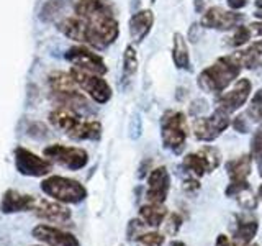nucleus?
<instances>
[{"label":"nucleus","mask_w":262,"mask_h":246,"mask_svg":"<svg viewBox=\"0 0 262 246\" xmlns=\"http://www.w3.org/2000/svg\"><path fill=\"white\" fill-rule=\"evenodd\" d=\"M243 71V64L239 63L236 54H228L221 56L208 68H205L199 77H196V84L208 94H216L220 95L221 92L237 80L239 74Z\"/></svg>","instance_id":"nucleus-1"},{"label":"nucleus","mask_w":262,"mask_h":246,"mask_svg":"<svg viewBox=\"0 0 262 246\" xmlns=\"http://www.w3.org/2000/svg\"><path fill=\"white\" fill-rule=\"evenodd\" d=\"M48 84L51 95L57 105L68 107V109L76 110L77 113H85L90 110V102L87 97L82 94V89L74 80L71 72L54 71L48 76Z\"/></svg>","instance_id":"nucleus-2"},{"label":"nucleus","mask_w":262,"mask_h":246,"mask_svg":"<svg viewBox=\"0 0 262 246\" xmlns=\"http://www.w3.org/2000/svg\"><path fill=\"white\" fill-rule=\"evenodd\" d=\"M188 136V123L185 113L179 110H167L161 117V139L166 150L180 154L185 150Z\"/></svg>","instance_id":"nucleus-3"},{"label":"nucleus","mask_w":262,"mask_h":246,"mask_svg":"<svg viewBox=\"0 0 262 246\" xmlns=\"http://www.w3.org/2000/svg\"><path fill=\"white\" fill-rule=\"evenodd\" d=\"M41 191L61 203H80L87 197V189L79 180L64 176L46 177L41 182Z\"/></svg>","instance_id":"nucleus-4"},{"label":"nucleus","mask_w":262,"mask_h":246,"mask_svg":"<svg viewBox=\"0 0 262 246\" xmlns=\"http://www.w3.org/2000/svg\"><path fill=\"white\" fill-rule=\"evenodd\" d=\"M231 121L233 120L229 117V113L216 107V109L213 110V113L208 115V117L193 118L192 133L199 141L211 143L223 135V131H226L229 127H231Z\"/></svg>","instance_id":"nucleus-5"},{"label":"nucleus","mask_w":262,"mask_h":246,"mask_svg":"<svg viewBox=\"0 0 262 246\" xmlns=\"http://www.w3.org/2000/svg\"><path fill=\"white\" fill-rule=\"evenodd\" d=\"M71 76L74 77V80L77 82V86L82 89V92H85L94 102L97 104H106L112 98L113 92L110 84L103 79V76L100 74H94L79 68H71Z\"/></svg>","instance_id":"nucleus-6"},{"label":"nucleus","mask_w":262,"mask_h":246,"mask_svg":"<svg viewBox=\"0 0 262 246\" xmlns=\"http://www.w3.org/2000/svg\"><path fill=\"white\" fill-rule=\"evenodd\" d=\"M43 154L53 162H57L59 166L68 168L71 171L84 169L89 162V153L84 148H77V146L51 145L45 148Z\"/></svg>","instance_id":"nucleus-7"},{"label":"nucleus","mask_w":262,"mask_h":246,"mask_svg":"<svg viewBox=\"0 0 262 246\" xmlns=\"http://www.w3.org/2000/svg\"><path fill=\"white\" fill-rule=\"evenodd\" d=\"M15 156V168L21 176L28 177H43L53 171V161L48 158H39L38 154L18 146L13 153Z\"/></svg>","instance_id":"nucleus-8"},{"label":"nucleus","mask_w":262,"mask_h":246,"mask_svg":"<svg viewBox=\"0 0 262 246\" xmlns=\"http://www.w3.org/2000/svg\"><path fill=\"white\" fill-rule=\"evenodd\" d=\"M66 61L71 63L74 68L84 69L94 74H100V76H105L108 72V66L105 64L103 57L100 54H97L95 51H92L89 46L85 45H76L69 48L64 54Z\"/></svg>","instance_id":"nucleus-9"},{"label":"nucleus","mask_w":262,"mask_h":246,"mask_svg":"<svg viewBox=\"0 0 262 246\" xmlns=\"http://www.w3.org/2000/svg\"><path fill=\"white\" fill-rule=\"evenodd\" d=\"M244 22V15L236 10H226L223 7H208L200 18V25L203 28H213V30H234Z\"/></svg>","instance_id":"nucleus-10"},{"label":"nucleus","mask_w":262,"mask_h":246,"mask_svg":"<svg viewBox=\"0 0 262 246\" xmlns=\"http://www.w3.org/2000/svg\"><path fill=\"white\" fill-rule=\"evenodd\" d=\"M252 92V84L249 79H237L234 82V86L226 90V92H221L216 97V107L221 110L228 112L229 115L237 112L243 105L248 104L249 97Z\"/></svg>","instance_id":"nucleus-11"},{"label":"nucleus","mask_w":262,"mask_h":246,"mask_svg":"<svg viewBox=\"0 0 262 246\" xmlns=\"http://www.w3.org/2000/svg\"><path fill=\"white\" fill-rule=\"evenodd\" d=\"M170 191V174L166 166L154 168L147 176L146 199L147 202L164 203Z\"/></svg>","instance_id":"nucleus-12"},{"label":"nucleus","mask_w":262,"mask_h":246,"mask_svg":"<svg viewBox=\"0 0 262 246\" xmlns=\"http://www.w3.org/2000/svg\"><path fill=\"white\" fill-rule=\"evenodd\" d=\"M57 28L66 38L76 41L79 45L92 46V31H90L89 23L80 18L77 15L64 16V18L57 23Z\"/></svg>","instance_id":"nucleus-13"},{"label":"nucleus","mask_w":262,"mask_h":246,"mask_svg":"<svg viewBox=\"0 0 262 246\" xmlns=\"http://www.w3.org/2000/svg\"><path fill=\"white\" fill-rule=\"evenodd\" d=\"M38 218L46 220L49 223H66L71 220V210L66 207V203L49 199H36L31 210Z\"/></svg>","instance_id":"nucleus-14"},{"label":"nucleus","mask_w":262,"mask_h":246,"mask_svg":"<svg viewBox=\"0 0 262 246\" xmlns=\"http://www.w3.org/2000/svg\"><path fill=\"white\" fill-rule=\"evenodd\" d=\"M31 235L48 246H80L79 240L72 233L51 225H36L31 230Z\"/></svg>","instance_id":"nucleus-15"},{"label":"nucleus","mask_w":262,"mask_h":246,"mask_svg":"<svg viewBox=\"0 0 262 246\" xmlns=\"http://www.w3.org/2000/svg\"><path fill=\"white\" fill-rule=\"evenodd\" d=\"M259 232V221L254 215L237 213L231 228V241L234 246H249Z\"/></svg>","instance_id":"nucleus-16"},{"label":"nucleus","mask_w":262,"mask_h":246,"mask_svg":"<svg viewBox=\"0 0 262 246\" xmlns=\"http://www.w3.org/2000/svg\"><path fill=\"white\" fill-rule=\"evenodd\" d=\"M74 15L90 22L102 16H115V8L108 0H77L74 4Z\"/></svg>","instance_id":"nucleus-17"},{"label":"nucleus","mask_w":262,"mask_h":246,"mask_svg":"<svg viewBox=\"0 0 262 246\" xmlns=\"http://www.w3.org/2000/svg\"><path fill=\"white\" fill-rule=\"evenodd\" d=\"M225 195L236 200L244 210H254L257 207L259 197L254 194L249 180H229L225 189Z\"/></svg>","instance_id":"nucleus-18"},{"label":"nucleus","mask_w":262,"mask_h":246,"mask_svg":"<svg viewBox=\"0 0 262 246\" xmlns=\"http://www.w3.org/2000/svg\"><path fill=\"white\" fill-rule=\"evenodd\" d=\"M152 25H154V13H152V10H149V8H144V10L136 12L129 18V23H128L131 41H133L135 45L143 43V41L147 38V35L151 33Z\"/></svg>","instance_id":"nucleus-19"},{"label":"nucleus","mask_w":262,"mask_h":246,"mask_svg":"<svg viewBox=\"0 0 262 246\" xmlns=\"http://www.w3.org/2000/svg\"><path fill=\"white\" fill-rule=\"evenodd\" d=\"M36 199L33 195L21 194L13 189H8L0 200V212L2 213H18V212H31Z\"/></svg>","instance_id":"nucleus-20"},{"label":"nucleus","mask_w":262,"mask_h":246,"mask_svg":"<svg viewBox=\"0 0 262 246\" xmlns=\"http://www.w3.org/2000/svg\"><path fill=\"white\" fill-rule=\"evenodd\" d=\"M48 118H49V123H51L56 130H59V131H62V133L68 135L69 131L82 120V115L77 113L76 110L68 109V107L57 105L56 109H53L51 112H49Z\"/></svg>","instance_id":"nucleus-21"},{"label":"nucleus","mask_w":262,"mask_h":246,"mask_svg":"<svg viewBox=\"0 0 262 246\" xmlns=\"http://www.w3.org/2000/svg\"><path fill=\"white\" fill-rule=\"evenodd\" d=\"M68 136L74 141H95V139H100L102 136V123L97 120H80L76 127H74Z\"/></svg>","instance_id":"nucleus-22"},{"label":"nucleus","mask_w":262,"mask_h":246,"mask_svg":"<svg viewBox=\"0 0 262 246\" xmlns=\"http://www.w3.org/2000/svg\"><path fill=\"white\" fill-rule=\"evenodd\" d=\"M167 215H169V212L164 203L147 202L139 209V218L151 228H159L164 223V220L167 218Z\"/></svg>","instance_id":"nucleus-23"},{"label":"nucleus","mask_w":262,"mask_h":246,"mask_svg":"<svg viewBox=\"0 0 262 246\" xmlns=\"http://www.w3.org/2000/svg\"><path fill=\"white\" fill-rule=\"evenodd\" d=\"M251 169H252L251 154H241L226 162V172L229 180H248Z\"/></svg>","instance_id":"nucleus-24"},{"label":"nucleus","mask_w":262,"mask_h":246,"mask_svg":"<svg viewBox=\"0 0 262 246\" xmlns=\"http://www.w3.org/2000/svg\"><path fill=\"white\" fill-rule=\"evenodd\" d=\"M172 61L177 69H190V51L182 33H174L172 36Z\"/></svg>","instance_id":"nucleus-25"},{"label":"nucleus","mask_w":262,"mask_h":246,"mask_svg":"<svg viewBox=\"0 0 262 246\" xmlns=\"http://www.w3.org/2000/svg\"><path fill=\"white\" fill-rule=\"evenodd\" d=\"M182 169L187 172V174H192L195 177H203L205 174H208L207 166H205V161L202 159V156L199 154V151L195 153H188L184 161H182Z\"/></svg>","instance_id":"nucleus-26"},{"label":"nucleus","mask_w":262,"mask_h":246,"mask_svg":"<svg viewBox=\"0 0 262 246\" xmlns=\"http://www.w3.org/2000/svg\"><path fill=\"white\" fill-rule=\"evenodd\" d=\"M199 151V154L202 156V159L205 161V166H207L208 174L213 171H216L221 164V153L218 148L215 146H202Z\"/></svg>","instance_id":"nucleus-27"},{"label":"nucleus","mask_w":262,"mask_h":246,"mask_svg":"<svg viewBox=\"0 0 262 246\" xmlns=\"http://www.w3.org/2000/svg\"><path fill=\"white\" fill-rule=\"evenodd\" d=\"M138 71V53L135 45H128L123 53V77L135 76Z\"/></svg>","instance_id":"nucleus-28"},{"label":"nucleus","mask_w":262,"mask_h":246,"mask_svg":"<svg viewBox=\"0 0 262 246\" xmlns=\"http://www.w3.org/2000/svg\"><path fill=\"white\" fill-rule=\"evenodd\" d=\"M66 7H68V2H66V0H49V2H46V5L43 7V10H41V20H45V22L56 20L57 16L64 12Z\"/></svg>","instance_id":"nucleus-29"},{"label":"nucleus","mask_w":262,"mask_h":246,"mask_svg":"<svg viewBox=\"0 0 262 246\" xmlns=\"http://www.w3.org/2000/svg\"><path fill=\"white\" fill-rule=\"evenodd\" d=\"M246 115H248L249 120H251L252 123H257V125H262V87L257 90L256 94L252 95Z\"/></svg>","instance_id":"nucleus-30"},{"label":"nucleus","mask_w":262,"mask_h":246,"mask_svg":"<svg viewBox=\"0 0 262 246\" xmlns=\"http://www.w3.org/2000/svg\"><path fill=\"white\" fill-rule=\"evenodd\" d=\"M252 36V33L249 30V27H244V25H239V27H236L231 33V36L228 38L226 43L233 48H241L244 46L246 43H249V39Z\"/></svg>","instance_id":"nucleus-31"},{"label":"nucleus","mask_w":262,"mask_h":246,"mask_svg":"<svg viewBox=\"0 0 262 246\" xmlns=\"http://www.w3.org/2000/svg\"><path fill=\"white\" fill-rule=\"evenodd\" d=\"M136 244L138 246H162L166 241V235L159 233V232H144L136 238Z\"/></svg>","instance_id":"nucleus-32"},{"label":"nucleus","mask_w":262,"mask_h":246,"mask_svg":"<svg viewBox=\"0 0 262 246\" xmlns=\"http://www.w3.org/2000/svg\"><path fill=\"white\" fill-rule=\"evenodd\" d=\"M251 158L252 161L257 164L262 169V125L254 131V135L251 138Z\"/></svg>","instance_id":"nucleus-33"},{"label":"nucleus","mask_w":262,"mask_h":246,"mask_svg":"<svg viewBox=\"0 0 262 246\" xmlns=\"http://www.w3.org/2000/svg\"><path fill=\"white\" fill-rule=\"evenodd\" d=\"M182 223H184V218L179 215V213H169L167 215V218L164 220V235H169V236H176L177 233H179V230H180V227H182Z\"/></svg>","instance_id":"nucleus-34"},{"label":"nucleus","mask_w":262,"mask_h":246,"mask_svg":"<svg viewBox=\"0 0 262 246\" xmlns=\"http://www.w3.org/2000/svg\"><path fill=\"white\" fill-rule=\"evenodd\" d=\"M234 54L237 56V59H239V63L243 64V68H246V69H256L262 64L260 56L254 54L252 51H249V49H243V51H237Z\"/></svg>","instance_id":"nucleus-35"},{"label":"nucleus","mask_w":262,"mask_h":246,"mask_svg":"<svg viewBox=\"0 0 262 246\" xmlns=\"http://www.w3.org/2000/svg\"><path fill=\"white\" fill-rule=\"evenodd\" d=\"M146 228H147V225L144 223L141 218L131 220L129 223H128V240L135 241L139 235L146 232Z\"/></svg>","instance_id":"nucleus-36"},{"label":"nucleus","mask_w":262,"mask_h":246,"mask_svg":"<svg viewBox=\"0 0 262 246\" xmlns=\"http://www.w3.org/2000/svg\"><path fill=\"white\" fill-rule=\"evenodd\" d=\"M182 187H184V191L187 194L199 192V189H200V179L192 176V174H187V172H185V177L182 179Z\"/></svg>","instance_id":"nucleus-37"},{"label":"nucleus","mask_w":262,"mask_h":246,"mask_svg":"<svg viewBox=\"0 0 262 246\" xmlns=\"http://www.w3.org/2000/svg\"><path fill=\"white\" fill-rule=\"evenodd\" d=\"M231 125L234 127V130L236 131H239V133H248V130H249V127H248V120H246V117H236L233 121H231Z\"/></svg>","instance_id":"nucleus-38"},{"label":"nucleus","mask_w":262,"mask_h":246,"mask_svg":"<svg viewBox=\"0 0 262 246\" xmlns=\"http://www.w3.org/2000/svg\"><path fill=\"white\" fill-rule=\"evenodd\" d=\"M200 28H203L200 23H192V27L188 28L187 38L192 41V43H196L200 39Z\"/></svg>","instance_id":"nucleus-39"},{"label":"nucleus","mask_w":262,"mask_h":246,"mask_svg":"<svg viewBox=\"0 0 262 246\" xmlns=\"http://www.w3.org/2000/svg\"><path fill=\"white\" fill-rule=\"evenodd\" d=\"M226 2H228V7L236 12L243 10V8L248 5V0H226Z\"/></svg>","instance_id":"nucleus-40"},{"label":"nucleus","mask_w":262,"mask_h":246,"mask_svg":"<svg viewBox=\"0 0 262 246\" xmlns=\"http://www.w3.org/2000/svg\"><path fill=\"white\" fill-rule=\"evenodd\" d=\"M215 246H234V244H233V241H231V238L226 236L225 233H220V235L216 236Z\"/></svg>","instance_id":"nucleus-41"},{"label":"nucleus","mask_w":262,"mask_h":246,"mask_svg":"<svg viewBox=\"0 0 262 246\" xmlns=\"http://www.w3.org/2000/svg\"><path fill=\"white\" fill-rule=\"evenodd\" d=\"M249 30H251L252 35H256V36H262V20L251 23V25H249Z\"/></svg>","instance_id":"nucleus-42"},{"label":"nucleus","mask_w":262,"mask_h":246,"mask_svg":"<svg viewBox=\"0 0 262 246\" xmlns=\"http://www.w3.org/2000/svg\"><path fill=\"white\" fill-rule=\"evenodd\" d=\"M207 2L208 0H193V8L196 13H205L207 10Z\"/></svg>","instance_id":"nucleus-43"},{"label":"nucleus","mask_w":262,"mask_h":246,"mask_svg":"<svg viewBox=\"0 0 262 246\" xmlns=\"http://www.w3.org/2000/svg\"><path fill=\"white\" fill-rule=\"evenodd\" d=\"M249 51H252L254 54H257V56H262V39L254 41V43L249 46Z\"/></svg>","instance_id":"nucleus-44"},{"label":"nucleus","mask_w":262,"mask_h":246,"mask_svg":"<svg viewBox=\"0 0 262 246\" xmlns=\"http://www.w3.org/2000/svg\"><path fill=\"white\" fill-rule=\"evenodd\" d=\"M170 246H185V243L184 241H179V240H174L170 243Z\"/></svg>","instance_id":"nucleus-45"},{"label":"nucleus","mask_w":262,"mask_h":246,"mask_svg":"<svg viewBox=\"0 0 262 246\" xmlns=\"http://www.w3.org/2000/svg\"><path fill=\"white\" fill-rule=\"evenodd\" d=\"M254 5H256L257 10H262V0H254Z\"/></svg>","instance_id":"nucleus-46"},{"label":"nucleus","mask_w":262,"mask_h":246,"mask_svg":"<svg viewBox=\"0 0 262 246\" xmlns=\"http://www.w3.org/2000/svg\"><path fill=\"white\" fill-rule=\"evenodd\" d=\"M259 199H260V202H262V184H260V187H259Z\"/></svg>","instance_id":"nucleus-47"},{"label":"nucleus","mask_w":262,"mask_h":246,"mask_svg":"<svg viewBox=\"0 0 262 246\" xmlns=\"http://www.w3.org/2000/svg\"><path fill=\"white\" fill-rule=\"evenodd\" d=\"M249 246H259V244H256V243H251Z\"/></svg>","instance_id":"nucleus-48"},{"label":"nucleus","mask_w":262,"mask_h":246,"mask_svg":"<svg viewBox=\"0 0 262 246\" xmlns=\"http://www.w3.org/2000/svg\"><path fill=\"white\" fill-rule=\"evenodd\" d=\"M151 2H156V0H151Z\"/></svg>","instance_id":"nucleus-49"}]
</instances>
